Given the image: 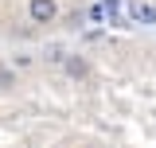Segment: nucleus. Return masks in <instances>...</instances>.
Segmentation results:
<instances>
[{"mask_svg":"<svg viewBox=\"0 0 156 148\" xmlns=\"http://www.w3.org/2000/svg\"><path fill=\"white\" fill-rule=\"evenodd\" d=\"M27 12H31L35 23H51L58 8H55V0H31V4H27Z\"/></svg>","mask_w":156,"mask_h":148,"instance_id":"obj_1","label":"nucleus"},{"mask_svg":"<svg viewBox=\"0 0 156 148\" xmlns=\"http://www.w3.org/2000/svg\"><path fill=\"white\" fill-rule=\"evenodd\" d=\"M129 19H136V23H156V8L144 4V0H133L129 4Z\"/></svg>","mask_w":156,"mask_h":148,"instance_id":"obj_2","label":"nucleus"},{"mask_svg":"<svg viewBox=\"0 0 156 148\" xmlns=\"http://www.w3.org/2000/svg\"><path fill=\"white\" fill-rule=\"evenodd\" d=\"M101 8H105V12H109V23H113V19H117V12H121V0H105V4H101Z\"/></svg>","mask_w":156,"mask_h":148,"instance_id":"obj_3","label":"nucleus"}]
</instances>
